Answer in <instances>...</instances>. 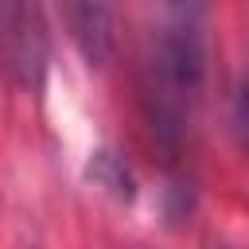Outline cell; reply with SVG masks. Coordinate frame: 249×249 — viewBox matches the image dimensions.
<instances>
[{
    "label": "cell",
    "mask_w": 249,
    "mask_h": 249,
    "mask_svg": "<svg viewBox=\"0 0 249 249\" xmlns=\"http://www.w3.org/2000/svg\"><path fill=\"white\" fill-rule=\"evenodd\" d=\"M202 86V12L198 8H167L156 31V47L148 58V113L156 136L175 148L187 132Z\"/></svg>",
    "instance_id": "6da1fadb"
},
{
    "label": "cell",
    "mask_w": 249,
    "mask_h": 249,
    "mask_svg": "<svg viewBox=\"0 0 249 249\" xmlns=\"http://www.w3.org/2000/svg\"><path fill=\"white\" fill-rule=\"evenodd\" d=\"M62 19L74 27L70 35L78 39V47L86 51L89 62H101L109 54V8L101 4H66L62 8Z\"/></svg>",
    "instance_id": "3957f363"
},
{
    "label": "cell",
    "mask_w": 249,
    "mask_h": 249,
    "mask_svg": "<svg viewBox=\"0 0 249 249\" xmlns=\"http://www.w3.org/2000/svg\"><path fill=\"white\" fill-rule=\"evenodd\" d=\"M51 35L39 4L0 0V74L19 89H39L47 78Z\"/></svg>",
    "instance_id": "7a4b0ae2"
},
{
    "label": "cell",
    "mask_w": 249,
    "mask_h": 249,
    "mask_svg": "<svg viewBox=\"0 0 249 249\" xmlns=\"http://www.w3.org/2000/svg\"><path fill=\"white\" fill-rule=\"evenodd\" d=\"M233 128H237V140H241V148L249 156V78L241 82V89L233 97Z\"/></svg>",
    "instance_id": "277c9868"
}]
</instances>
